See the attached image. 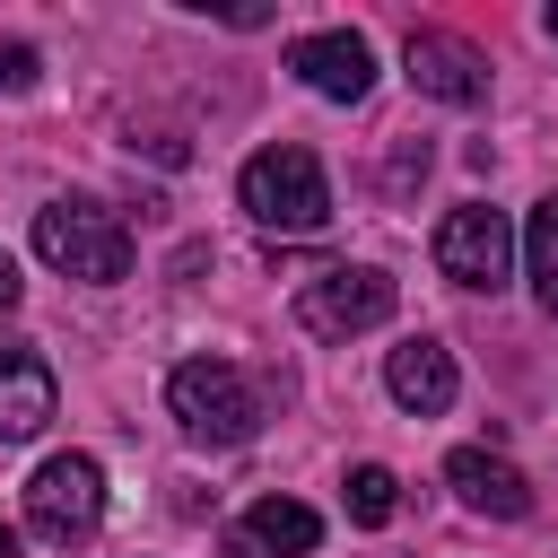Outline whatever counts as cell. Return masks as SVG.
Segmentation results:
<instances>
[{"label": "cell", "mask_w": 558, "mask_h": 558, "mask_svg": "<svg viewBox=\"0 0 558 558\" xmlns=\"http://www.w3.org/2000/svg\"><path fill=\"white\" fill-rule=\"evenodd\" d=\"M340 497H349V523H366V532L401 514V480H392L384 462H357V471L340 480Z\"/></svg>", "instance_id": "5bb4252c"}, {"label": "cell", "mask_w": 558, "mask_h": 558, "mask_svg": "<svg viewBox=\"0 0 558 558\" xmlns=\"http://www.w3.org/2000/svg\"><path fill=\"white\" fill-rule=\"evenodd\" d=\"M445 480H453V497H462L471 514H497V523H523V514H532V480H523L506 453H488V445L445 453Z\"/></svg>", "instance_id": "30bf717a"}, {"label": "cell", "mask_w": 558, "mask_h": 558, "mask_svg": "<svg viewBox=\"0 0 558 558\" xmlns=\"http://www.w3.org/2000/svg\"><path fill=\"white\" fill-rule=\"evenodd\" d=\"M235 201H244V218H253V227H270V235H314V227H331V183H323L314 148H296V140H279V148L244 157Z\"/></svg>", "instance_id": "7a4b0ae2"}, {"label": "cell", "mask_w": 558, "mask_h": 558, "mask_svg": "<svg viewBox=\"0 0 558 558\" xmlns=\"http://www.w3.org/2000/svg\"><path fill=\"white\" fill-rule=\"evenodd\" d=\"M0 558H17V532H9V523H0Z\"/></svg>", "instance_id": "e0dca14e"}, {"label": "cell", "mask_w": 558, "mask_h": 558, "mask_svg": "<svg viewBox=\"0 0 558 558\" xmlns=\"http://www.w3.org/2000/svg\"><path fill=\"white\" fill-rule=\"evenodd\" d=\"M549 35H558V0H549Z\"/></svg>", "instance_id": "ac0fdd59"}, {"label": "cell", "mask_w": 558, "mask_h": 558, "mask_svg": "<svg viewBox=\"0 0 558 558\" xmlns=\"http://www.w3.org/2000/svg\"><path fill=\"white\" fill-rule=\"evenodd\" d=\"M523 279H532V296L558 314V192L532 209V227H523Z\"/></svg>", "instance_id": "4fadbf2b"}, {"label": "cell", "mask_w": 558, "mask_h": 558, "mask_svg": "<svg viewBox=\"0 0 558 558\" xmlns=\"http://www.w3.org/2000/svg\"><path fill=\"white\" fill-rule=\"evenodd\" d=\"M26 523H35V541H52V549L87 541V532L105 523V462H96V453H52V462L26 480Z\"/></svg>", "instance_id": "5b68a950"}, {"label": "cell", "mask_w": 558, "mask_h": 558, "mask_svg": "<svg viewBox=\"0 0 558 558\" xmlns=\"http://www.w3.org/2000/svg\"><path fill=\"white\" fill-rule=\"evenodd\" d=\"M166 410H174V427L192 445H253L262 436V392L227 357H183L166 375Z\"/></svg>", "instance_id": "3957f363"}, {"label": "cell", "mask_w": 558, "mask_h": 558, "mask_svg": "<svg viewBox=\"0 0 558 558\" xmlns=\"http://www.w3.org/2000/svg\"><path fill=\"white\" fill-rule=\"evenodd\" d=\"M314 541H323V514L296 497H262L227 523V558H305Z\"/></svg>", "instance_id": "8fae6325"}, {"label": "cell", "mask_w": 558, "mask_h": 558, "mask_svg": "<svg viewBox=\"0 0 558 558\" xmlns=\"http://www.w3.org/2000/svg\"><path fill=\"white\" fill-rule=\"evenodd\" d=\"M384 392L410 410V418H445L453 410V392H462V375H453V349L445 340H401L392 357H384Z\"/></svg>", "instance_id": "9c48e42d"}, {"label": "cell", "mask_w": 558, "mask_h": 558, "mask_svg": "<svg viewBox=\"0 0 558 558\" xmlns=\"http://www.w3.org/2000/svg\"><path fill=\"white\" fill-rule=\"evenodd\" d=\"M401 61H410V87L436 96V105H480L488 96V52L462 44V35H445V26H418Z\"/></svg>", "instance_id": "52a82bcc"}, {"label": "cell", "mask_w": 558, "mask_h": 558, "mask_svg": "<svg viewBox=\"0 0 558 558\" xmlns=\"http://www.w3.org/2000/svg\"><path fill=\"white\" fill-rule=\"evenodd\" d=\"M35 253H44V270L87 279V288L131 279V227H122V209H105V201H87V192L35 209Z\"/></svg>", "instance_id": "6da1fadb"}, {"label": "cell", "mask_w": 558, "mask_h": 558, "mask_svg": "<svg viewBox=\"0 0 558 558\" xmlns=\"http://www.w3.org/2000/svg\"><path fill=\"white\" fill-rule=\"evenodd\" d=\"M392 305H401V288H392V270H375V262L314 270V279L296 288V323H305L314 340H357V331L392 323Z\"/></svg>", "instance_id": "277c9868"}, {"label": "cell", "mask_w": 558, "mask_h": 558, "mask_svg": "<svg viewBox=\"0 0 558 558\" xmlns=\"http://www.w3.org/2000/svg\"><path fill=\"white\" fill-rule=\"evenodd\" d=\"M9 305H17V262L0 253V314H9Z\"/></svg>", "instance_id": "2e32d148"}, {"label": "cell", "mask_w": 558, "mask_h": 558, "mask_svg": "<svg viewBox=\"0 0 558 558\" xmlns=\"http://www.w3.org/2000/svg\"><path fill=\"white\" fill-rule=\"evenodd\" d=\"M288 70H296L314 96H331V105H357V96L375 87V52H366V35H349V26L296 35V44H288Z\"/></svg>", "instance_id": "ba28073f"}, {"label": "cell", "mask_w": 558, "mask_h": 558, "mask_svg": "<svg viewBox=\"0 0 558 558\" xmlns=\"http://www.w3.org/2000/svg\"><path fill=\"white\" fill-rule=\"evenodd\" d=\"M218 17H227V26H262L270 9H262V0H218Z\"/></svg>", "instance_id": "9a60e30c"}, {"label": "cell", "mask_w": 558, "mask_h": 558, "mask_svg": "<svg viewBox=\"0 0 558 558\" xmlns=\"http://www.w3.org/2000/svg\"><path fill=\"white\" fill-rule=\"evenodd\" d=\"M52 366L35 357V349H17V340H0V445H26V436H44L52 427Z\"/></svg>", "instance_id": "7c38bea8"}, {"label": "cell", "mask_w": 558, "mask_h": 558, "mask_svg": "<svg viewBox=\"0 0 558 558\" xmlns=\"http://www.w3.org/2000/svg\"><path fill=\"white\" fill-rule=\"evenodd\" d=\"M436 270L453 279V288H506V270H514V227H506V209H488V201H462V209H445V227H436Z\"/></svg>", "instance_id": "8992f818"}]
</instances>
